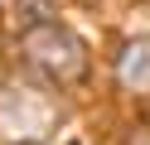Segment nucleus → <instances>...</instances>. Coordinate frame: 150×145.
<instances>
[{"mask_svg":"<svg viewBox=\"0 0 150 145\" xmlns=\"http://www.w3.org/2000/svg\"><path fill=\"white\" fill-rule=\"evenodd\" d=\"M58 126V102L39 87H5L0 92V140L39 145Z\"/></svg>","mask_w":150,"mask_h":145,"instance_id":"obj_2","label":"nucleus"},{"mask_svg":"<svg viewBox=\"0 0 150 145\" xmlns=\"http://www.w3.org/2000/svg\"><path fill=\"white\" fill-rule=\"evenodd\" d=\"M24 58L39 68L49 82L73 87L87 73V48L73 29H63L58 19H44V24H24Z\"/></svg>","mask_w":150,"mask_h":145,"instance_id":"obj_1","label":"nucleus"},{"mask_svg":"<svg viewBox=\"0 0 150 145\" xmlns=\"http://www.w3.org/2000/svg\"><path fill=\"white\" fill-rule=\"evenodd\" d=\"M68 145H78V140H68Z\"/></svg>","mask_w":150,"mask_h":145,"instance_id":"obj_6","label":"nucleus"},{"mask_svg":"<svg viewBox=\"0 0 150 145\" xmlns=\"http://www.w3.org/2000/svg\"><path fill=\"white\" fill-rule=\"evenodd\" d=\"M116 82H121V92L150 97V39L126 44V53L116 58Z\"/></svg>","mask_w":150,"mask_h":145,"instance_id":"obj_3","label":"nucleus"},{"mask_svg":"<svg viewBox=\"0 0 150 145\" xmlns=\"http://www.w3.org/2000/svg\"><path fill=\"white\" fill-rule=\"evenodd\" d=\"M131 145H150V135H136V140H131Z\"/></svg>","mask_w":150,"mask_h":145,"instance_id":"obj_5","label":"nucleus"},{"mask_svg":"<svg viewBox=\"0 0 150 145\" xmlns=\"http://www.w3.org/2000/svg\"><path fill=\"white\" fill-rule=\"evenodd\" d=\"M20 15H24V24H44L53 15V5L49 0H20Z\"/></svg>","mask_w":150,"mask_h":145,"instance_id":"obj_4","label":"nucleus"}]
</instances>
